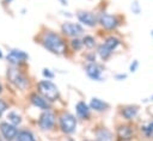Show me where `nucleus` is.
Instances as JSON below:
<instances>
[{
  "instance_id": "nucleus-1",
  "label": "nucleus",
  "mask_w": 153,
  "mask_h": 141,
  "mask_svg": "<svg viewBox=\"0 0 153 141\" xmlns=\"http://www.w3.org/2000/svg\"><path fill=\"white\" fill-rule=\"evenodd\" d=\"M42 43H43L44 48H47L49 51H51L54 54L60 55V54L66 53V44H65L63 39L56 33H53V32L45 33L43 36Z\"/></svg>"
},
{
  "instance_id": "nucleus-2",
  "label": "nucleus",
  "mask_w": 153,
  "mask_h": 141,
  "mask_svg": "<svg viewBox=\"0 0 153 141\" xmlns=\"http://www.w3.org/2000/svg\"><path fill=\"white\" fill-rule=\"evenodd\" d=\"M38 91L48 102H54L59 97V90L57 87L49 80H42L38 82Z\"/></svg>"
},
{
  "instance_id": "nucleus-3",
  "label": "nucleus",
  "mask_w": 153,
  "mask_h": 141,
  "mask_svg": "<svg viewBox=\"0 0 153 141\" xmlns=\"http://www.w3.org/2000/svg\"><path fill=\"white\" fill-rule=\"evenodd\" d=\"M7 78L10 79V81H11L14 86H17V87L20 88V90H24V88L27 86V80H26V78H25L18 69H16V68H13V67L7 70Z\"/></svg>"
},
{
  "instance_id": "nucleus-4",
  "label": "nucleus",
  "mask_w": 153,
  "mask_h": 141,
  "mask_svg": "<svg viewBox=\"0 0 153 141\" xmlns=\"http://www.w3.org/2000/svg\"><path fill=\"white\" fill-rule=\"evenodd\" d=\"M60 127L61 130L66 134H71L75 130L76 128V119L73 115L71 114H63L60 117Z\"/></svg>"
},
{
  "instance_id": "nucleus-5",
  "label": "nucleus",
  "mask_w": 153,
  "mask_h": 141,
  "mask_svg": "<svg viewBox=\"0 0 153 141\" xmlns=\"http://www.w3.org/2000/svg\"><path fill=\"white\" fill-rule=\"evenodd\" d=\"M27 54L24 53L23 50H18V49H12L8 54H7V61L11 63V65H19V63H23L24 61L27 60Z\"/></svg>"
},
{
  "instance_id": "nucleus-6",
  "label": "nucleus",
  "mask_w": 153,
  "mask_h": 141,
  "mask_svg": "<svg viewBox=\"0 0 153 141\" xmlns=\"http://www.w3.org/2000/svg\"><path fill=\"white\" fill-rule=\"evenodd\" d=\"M0 131H1L2 136L8 141L13 140L18 134V130H17L16 125H13L11 123H7V122L0 123Z\"/></svg>"
},
{
  "instance_id": "nucleus-7",
  "label": "nucleus",
  "mask_w": 153,
  "mask_h": 141,
  "mask_svg": "<svg viewBox=\"0 0 153 141\" xmlns=\"http://www.w3.org/2000/svg\"><path fill=\"white\" fill-rule=\"evenodd\" d=\"M54 123H55V116L48 110L44 114H42V116L39 117V121H38V124L43 130L51 129L54 127Z\"/></svg>"
},
{
  "instance_id": "nucleus-8",
  "label": "nucleus",
  "mask_w": 153,
  "mask_h": 141,
  "mask_svg": "<svg viewBox=\"0 0 153 141\" xmlns=\"http://www.w3.org/2000/svg\"><path fill=\"white\" fill-rule=\"evenodd\" d=\"M61 29L65 35L72 37H78L82 33V27L79 24H74V23H65Z\"/></svg>"
},
{
  "instance_id": "nucleus-9",
  "label": "nucleus",
  "mask_w": 153,
  "mask_h": 141,
  "mask_svg": "<svg viewBox=\"0 0 153 141\" xmlns=\"http://www.w3.org/2000/svg\"><path fill=\"white\" fill-rule=\"evenodd\" d=\"M99 23L102 24L103 27L108 29V30H111V29H115L118 24V20L116 17L111 16V14H108V13H100L99 16Z\"/></svg>"
},
{
  "instance_id": "nucleus-10",
  "label": "nucleus",
  "mask_w": 153,
  "mask_h": 141,
  "mask_svg": "<svg viewBox=\"0 0 153 141\" xmlns=\"http://www.w3.org/2000/svg\"><path fill=\"white\" fill-rule=\"evenodd\" d=\"M85 70H86V74H87L91 79H93V80H100V78H102V69H100V67H99L98 65H96L94 62L88 63V65L86 66Z\"/></svg>"
},
{
  "instance_id": "nucleus-11",
  "label": "nucleus",
  "mask_w": 153,
  "mask_h": 141,
  "mask_svg": "<svg viewBox=\"0 0 153 141\" xmlns=\"http://www.w3.org/2000/svg\"><path fill=\"white\" fill-rule=\"evenodd\" d=\"M30 100L35 106H37L42 110H48L49 109V102L44 97H42L37 93H32L31 97H30Z\"/></svg>"
},
{
  "instance_id": "nucleus-12",
  "label": "nucleus",
  "mask_w": 153,
  "mask_h": 141,
  "mask_svg": "<svg viewBox=\"0 0 153 141\" xmlns=\"http://www.w3.org/2000/svg\"><path fill=\"white\" fill-rule=\"evenodd\" d=\"M78 19L87 25V26H94L96 25V22H97V18L94 14H92L91 12H79L78 13Z\"/></svg>"
},
{
  "instance_id": "nucleus-13",
  "label": "nucleus",
  "mask_w": 153,
  "mask_h": 141,
  "mask_svg": "<svg viewBox=\"0 0 153 141\" xmlns=\"http://www.w3.org/2000/svg\"><path fill=\"white\" fill-rule=\"evenodd\" d=\"M76 109V114L81 117V118H88L90 116V109L87 106V104L85 102H79L75 106Z\"/></svg>"
},
{
  "instance_id": "nucleus-14",
  "label": "nucleus",
  "mask_w": 153,
  "mask_h": 141,
  "mask_svg": "<svg viewBox=\"0 0 153 141\" xmlns=\"http://www.w3.org/2000/svg\"><path fill=\"white\" fill-rule=\"evenodd\" d=\"M117 134H118V137H120L121 140L126 141V140H130V139H131V136H133V130H131L129 127H127V125H121V127L118 128V130H117Z\"/></svg>"
},
{
  "instance_id": "nucleus-15",
  "label": "nucleus",
  "mask_w": 153,
  "mask_h": 141,
  "mask_svg": "<svg viewBox=\"0 0 153 141\" xmlns=\"http://www.w3.org/2000/svg\"><path fill=\"white\" fill-rule=\"evenodd\" d=\"M90 105H91V109H93L96 111H104V110H106L109 108V105L105 102H103V100H100L98 98H92Z\"/></svg>"
},
{
  "instance_id": "nucleus-16",
  "label": "nucleus",
  "mask_w": 153,
  "mask_h": 141,
  "mask_svg": "<svg viewBox=\"0 0 153 141\" xmlns=\"http://www.w3.org/2000/svg\"><path fill=\"white\" fill-rule=\"evenodd\" d=\"M118 44H120V41H118L116 37H109V38H106V41L104 42L103 47L106 48L109 51L112 53V51L118 47Z\"/></svg>"
},
{
  "instance_id": "nucleus-17",
  "label": "nucleus",
  "mask_w": 153,
  "mask_h": 141,
  "mask_svg": "<svg viewBox=\"0 0 153 141\" xmlns=\"http://www.w3.org/2000/svg\"><path fill=\"white\" fill-rule=\"evenodd\" d=\"M122 115L127 118V119H131L134 118L136 115H137V109L135 106H128V108H124L123 111H122Z\"/></svg>"
},
{
  "instance_id": "nucleus-18",
  "label": "nucleus",
  "mask_w": 153,
  "mask_h": 141,
  "mask_svg": "<svg viewBox=\"0 0 153 141\" xmlns=\"http://www.w3.org/2000/svg\"><path fill=\"white\" fill-rule=\"evenodd\" d=\"M18 141H36L31 131L29 130H22L18 133Z\"/></svg>"
},
{
  "instance_id": "nucleus-19",
  "label": "nucleus",
  "mask_w": 153,
  "mask_h": 141,
  "mask_svg": "<svg viewBox=\"0 0 153 141\" xmlns=\"http://www.w3.org/2000/svg\"><path fill=\"white\" fill-rule=\"evenodd\" d=\"M7 118H8V121L11 122V124H13V125H17V124H19V123L22 122V117H20L17 112H14V111L8 112Z\"/></svg>"
},
{
  "instance_id": "nucleus-20",
  "label": "nucleus",
  "mask_w": 153,
  "mask_h": 141,
  "mask_svg": "<svg viewBox=\"0 0 153 141\" xmlns=\"http://www.w3.org/2000/svg\"><path fill=\"white\" fill-rule=\"evenodd\" d=\"M98 140L99 141H112L110 131L106 129H102L100 131H98Z\"/></svg>"
},
{
  "instance_id": "nucleus-21",
  "label": "nucleus",
  "mask_w": 153,
  "mask_h": 141,
  "mask_svg": "<svg viewBox=\"0 0 153 141\" xmlns=\"http://www.w3.org/2000/svg\"><path fill=\"white\" fill-rule=\"evenodd\" d=\"M141 130L145 133V135L147 136V137H153V122L152 123H149L148 125H146V127H142L141 128Z\"/></svg>"
},
{
  "instance_id": "nucleus-22",
  "label": "nucleus",
  "mask_w": 153,
  "mask_h": 141,
  "mask_svg": "<svg viewBox=\"0 0 153 141\" xmlns=\"http://www.w3.org/2000/svg\"><path fill=\"white\" fill-rule=\"evenodd\" d=\"M82 44H84L85 47H87V48H92V47H94L96 42H94V38H93V37H91V36H85L84 39H82Z\"/></svg>"
},
{
  "instance_id": "nucleus-23",
  "label": "nucleus",
  "mask_w": 153,
  "mask_h": 141,
  "mask_svg": "<svg viewBox=\"0 0 153 141\" xmlns=\"http://www.w3.org/2000/svg\"><path fill=\"white\" fill-rule=\"evenodd\" d=\"M98 53H99V55H100V57H102L103 60H106V59H109V57H110V55H111V51H109V50H108L106 48H104L103 45L99 48Z\"/></svg>"
},
{
  "instance_id": "nucleus-24",
  "label": "nucleus",
  "mask_w": 153,
  "mask_h": 141,
  "mask_svg": "<svg viewBox=\"0 0 153 141\" xmlns=\"http://www.w3.org/2000/svg\"><path fill=\"white\" fill-rule=\"evenodd\" d=\"M81 45H82V42H81V41H79L78 38H75V39H73V41H72V47H73V49L79 50V49L81 48Z\"/></svg>"
},
{
  "instance_id": "nucleus-25",
  "label": "nucleus",
  "mask_w": 153,
  "mask_h": 141,
  "mask_svg": "<svg viewBox=\"0 0 153 141\" xmlns=\"http://www.w3.org/2000/svg\"><path fill=\"white\" fill-rule=\"evenodd\" d=\"M6 109H7V104H6L2 99H0V117L2 116V114L5 112Z\"/></svg>"
},
{
  "instance_id": "nucleus-26",
  "label": "nucleus",
  "mask_w": 153,
  "mask_h": 141,
  "mask_svg": "<svg viewBox=\"0 0 153 141\" xmlns=\"http://www.w3.org/2000/svg\"><path fill=\"white\" fill-rule=\"evenodd\" d=\"M43 75L47 76L48 79H51V78L54 76V74L50 72V69H43Z\"/></svg>"
},
{
  "instance_id": "nucleus-27",
  "label": "nucleus",
  "mask_w": 153,
  "mask_h": 141,
  "mask_svg": "<svg viewBox=\"0 0 153 141\" xmlns=\"http://www.w3.org/2000/svg\"><path fill=\"white\" fill-rule=\"evenodd\" d=\"M137 65H139V63H137V61H134V63H131V65H130V70H131V72H135V70H136V68H137Z\"/></svg>"
},
{
  "instance_id": "nucleus-28",
  "label": "nucleus",
  "mask_w": 153,
  "mask_h": 141,
  "mask_svg": "<svg viewBox=\"0 0 153 141\" xmlns=\"http://www.w3.org/2000/svg\"><path fill=\"white\" fill-rule=\"evenodd\" d=\"M117 78H118V79H122V78H126V75H124V74H123V75H117Z\"/></svg>"
},
{
  "instance_id": "nucleus-29",
  "label": "nucleus",
  "mask_w": 153,
  "mask_h": 141,
  "mask_svg": "<svg viewBox=\"0 0 153 141\" xmlns=\"http://www.w3.org/2000/svg\"><path fill=\"white\" fill-rule=\"evenodd\" d=\"M2 91V86H1V84H0V92Z\"/></svg>"
},
{
  "instance_id": "nucleus-30",
  "label": "nucleus",
  "mask_w": 153,
  "mask_h": 141,
  "mask_svg": "<svg viewBox=\"0 0 153 141\" xmlns=\"http://www.w3.org/2000/svg\"><path fill=\"white\" fill-rule=\"evenodd\" d=\"M2 57V54H1V50H0V59Z\"/></svg>"
},
{
  "instance_id": "nucleus-31",
  "label": "nucleus",
  "mask_w": 153,
  "mask_h": 141,
  "mask_svg": "<svg viewBox=\"0 0 153 141\" xmlns=\"http://www.w3.org/2000/svg\"><path fill=\"white\" fill-rule=\"evenodd\" d=\"M6 1H7V2H10V1H12V0H6Z\"/></svg>"
},
{
  "instance_id": "nucleus-32",
  "label": "nucleus",
  "mask_w": 153,
  "mask_h": 141,
  "mask_svg": "<svg viewBox=\"0 0 153 141\" xmlns=\"http://www.w3.org/2000/svg\"><path fill=\"white\" fill-rule=\"evenodd\" d=\"M152 36H153V31H152Z\"/></svg>"
},
{
  "instance_id": "nucleus-33",
  "label": "nucleus",
  "mask_w": 153,
  "mask_h": 141,
  "mask_svg": "<svg viewBox=\"0 0 153 141\" xmlns=\"http://www.w3.org/2000/svg\"><path fill=\"white\" fill-rule=\"evenodd\" d=\"M71 141H72V140H71Z\"/></svg>"
}]
</instances>
